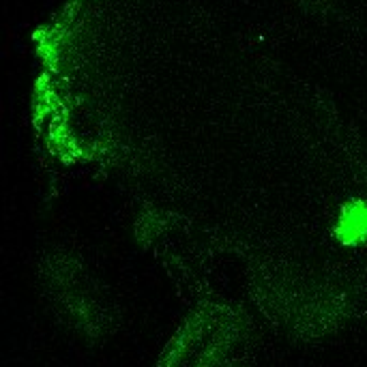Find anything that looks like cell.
I'll return each instance as SVG.
<instances>
[{
    "label": "cell",
    "instance_id": "cell-1",
    "mask_svg": "<svg viewBox=\"0 0 367 367\" xmlns=\"http://www.w3.org/2000/svg\"><path fill=\"white\" fill-rule=\"evenodd\" d=\"M365 228H367V211H365L361 204H357V209H354L352 213H346L344 223H342V230H344L346 234L354 232V234L359 237V234L365 232Z\"/></svg>",
    "mask_w": 367,
    "mask_h": 367
}]
</instances>
